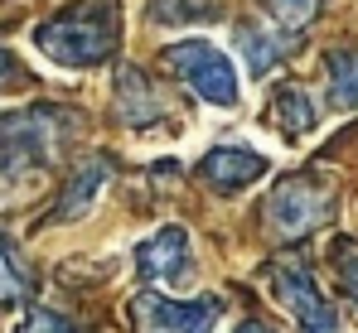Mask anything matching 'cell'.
Here are the masks:
<instances>
[{"label": "cell", "instance_id": "7", "mask_svg": "<svg viewBox=\"0 0 358 333\" xmlns=\"http://www.w3.org/2000/svg\"><path fill=\"white\" fill-rule=\"evenodd\" d=\"M262 174H266V155L242 150V145H218V150H208V155L199 160V179H203L208 188H218V193H242V188H252Z\"/></svg>", "mask_w": 358, "mask_h": 333}, {"label": "cell", "instance_id": "19", "mask_svg": "<svg viewBox=\"0 0 358 333\" xmlns=\"http://www.w3.org/2000/svg\"><path fill=\"white\" fill-rule=\"evenodd\" d=\"M0 68H5V58H0Z\"/></svg>", "mask_w": 358, "mask_h": 333}, {"label": "cell", "instance_id": "6", "mask_svg": "<svg viewBox=\"0 0 358 333\" xmlns=\"http://www.w3.org/2000/svg\"><path fill=\"white\" fill-rule=\"evenodd\" d=\"M136 271L145 285H170L189 271V232L179 222H165L160 232H150L136 246Z\"/></svg>", "mask_w": 358, "mask_h": 333}, {"label": "cell", "instance_id": "8", "mask_svg": "<svg viewBox=\"0 0 358 333\" xmlns=\"http://www.w3.org/2000/svg\"><path fill=\"white\" fill-rule=\"evenodd\" d=\"M271 126L286 135V140H300V135H310L315 126H320V107H315V97L300 87V82H286V87H276L271 92Z\"/></svg>", "mask_w": 358, "mask_h": 333}, {"label": "cell", "instance_id": "10", "mask_svg": "<svg viewBox=\"0 0 358 333\" xmlns=\"http://www.w3.org/2000/svg\"><path fill=\"white\" fill-rule=\"evenodd\" d=\"M102 184H107V160H87V165H83L78 174H73V179H68V188H63V198H59V213H54V222L83 218V213L97 203Z\"/></svg>", "mask_w": 358, "mask_h": 333}, {"label": "cell", "instance_id": "11", "mask_svg": "<svg viewBox=\"0 0 358 333\" xmlns=\"http://www.w3.org/2000/svg\"><path fill=\"white\" fill-rule=\"evenodd\" d=\"M324 77H329V102L339 111H358V49L324 54Z\"/></svg>", "mask_w": 358, "mask_h": 333}, {"label": "cell", "instance_id": "13", "mask_svg": "<svg viewBox=\"0 0 358 333\" xmlns=\"http://www.w3.org/2000/svg\"><path fill=\"white\" fill-rule=\"evenodd\" d=\"M155 24H194V20H218V0H150Z\"/></svg>", "mask_w": 358, "mask_h": 333}, {"label": "cell", "instance_id": "3", "mask_svg": "<svg viewBox=\"0 0 358 333\" xmlns=\"http://www.w3.org/2000/svg\"><path fill=\"white\" fill-rule=\"evenodd\" d=\"M334 213V193H329V184H320V179H281L276 188H271V198H266V222H271V232L276 237H286V242H296L305 232H315L320 222Z\"/></svg>", "mask_w": 358, "mask_h": 333}, {"label": "cell", "instance_id": "16", "mask_svg": "<svg viewBox=\"0 0 358 333\" xmlns=\"http://www.w3.org/2000/svg\"><path fill=\"white\" fill-rule=\"evenodd\" d=\"M15 333H73V324H68L63 314H54V309H29V314L15 324Z\"/></svg>", "mask_w": 358, "mask_h": 333}, {"label": "cell", "instance_id": "9", "mask_svg": "<svg viewBox=\"0 0 358 333\" xmlns=\"http://www.w3.org/2000/svg\"><path fill=\"white\" fill-rule=\"evenodd\" d=\"M117 107H121V121L136 126V131H145V126H155V121L165 116L160 97L150 92V82H145L136 68H121L117 73Z\"/></svg>", "mask_w": 358, "mask_h": 333}, {"label": "cell", "instance_id": "12", "mask_svg": "<svg viewBox=\"0 0 358 333\" xmlns=\"http://www.w3.org/2000/svg\"><path fill=\"white\" fill-rule=\"evenodd\" d=\"M238 44L242 54H247V68L262 77V73H271V63L281 58V39L271 34V29H257V24H242L238 29Z\"/></svg>", "mask_w": 358, "mask_h": 333}, {"label": "cell", "instance_id": "5", "mask_svg": "<svg viewBox=\"0 0 358 333\" xmlns=\"http://www.w3.org/2000/svg\"><path fill=\"white\" fill-rule=\"evenodd\" d=\"M136 319L150 333H213L223 319V299L218 295H194V299H170V295H136Z\"/></svg>", "mask_w": 358, "mask_h": 333}, {"label": "cell", "instance_id": "17", "mask_svg": "<svg viewBox=\"0 0 358 333\" xmlns=\"http://www.w3.org/2000/svg\"><path fill=\"white\" fill-rule=\"evenodd\" d=\"M344 295L358 304V256H354V261H344Z\"/></svg>", "mask_w": 358, "mask_h": 333}, {"label": "cell", "instance_id": "15", "mask_svg": "<svg viewBox=\"0 0 358 333\" xmlns=\"http://www.w3.org/2000/svg\"><path fill=\"white\" fill-rule=\"evenodd\" d=\"M24 290H29V280L20 271V261H15V251H10V242L0 237V304H20L24 299Z\"/></svg>", "mask_w": 358, "mask_h": 333}, {"label": "cell", "instance_id": "1", "mask_svg": "<svg viewBox=\"0 0 358 333\" xmlns=\"http://www.w3.org/2000/svg\"><path fill=\"white\" fill-rule=\"evenodd\" d=\"M117 44H121V20L102 0L68 5L34 29V49L54 68H97L102 58L117 54Z\"/></svg>", "mask_w": 358, "mask_h": 333}, {"label": "cell", "instance_id": "18", "mask_svg": "<svg viewBox=\"0 0 358 333\" xmlns=\"http://www.w3.org/2000/svg\"><path fill=\"white\" fill-rule=\"evenodd\" d=\"M238 333H276V329H266V324H238Z\"/></svg>", "mask_w": 358, "mask_h": 333}, {"label": "cell", "instance_id": "14", "mask_svg": "<svg viewBox=\"0 0 358 333\" xmlns=\"http://www.w3.org/2000/svg\"><path fill=\"white\" fill-rule=\"evenodd\" d=\"M257 5L266 10L271 24H281V29H300V24H310V20L320 15L324 0H257Z\"/></svg>", "mask_w": 358, "mask_h": 333}, {"label": "cell", "instance_id": "4", "mask_svg": "<svg viewBox=\"0 0 358 333\" xmlns=\"http://www.w3.org/2000/svg\"><path fill=\"white\" fill-rule=\"evenodd\" d=\"M266 290H271V299H276L281 309L296 314L300 333H339L334 304L324 299V290L315 285V276H310L300 261H276V266L266 271Z\"/></svg>", "mask_w": 358, "mask_h": 333}, {"label": "cell", "instance_id": "2", "mask_svg": "<svg viewBox=\"0 0 358 333\" xmlns=\"http://www.w3.org/2000/svg\"><path fill=\"white\" fill-rule=\"evenodd\" d=\"M165 68L199 102H208V107H238V97H242L238 68H233V58L223 54L218 44H208V39H179V44L165 49Z\"/></svg>", "mask_w": 358, "mask_h": 333}]
</instances>
